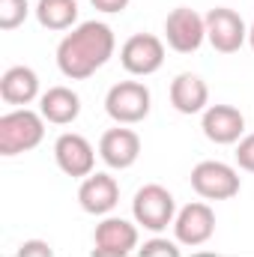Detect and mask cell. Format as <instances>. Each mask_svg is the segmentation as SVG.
<instances>
[{"label": "cell", "mask_w": 254, "mask_h": 257, "mask_svg": "<svg viewBox=\"0 0 254 257\" xmlns=\"http://www.w3.org/2000/svg\"><path fill=\"white\" fill-rule=\"evenodd\" d=\"M114 54V33L108 24L84 21L78 30H72L63 42L57 45V66L66 78L84 81L96 69L111 60Z\"/></svg>", "instance_id": "obj_1"}, {"label": "cell", "mask_w": 254, "mask_h": 257, "mask_svg": "<svg viewBox=\"0 0 254 257\" xmlns=\"http://www.w3.org/2000/svg\"><path fill=\"white\" fill-rule=\"evenodd\" d=\"M45 117L36 111H12L0 117V156H21L42 144Z\"/></svg>", "instance_id": "obj_2"}, {"label": "cell", "mask_w": 254, "mask_h": 257, "mask_svg": "<svg viewBox=\"0 0 254 257\" xmlns=\"http://www.w3.org/2000/svg\"><path fill=\"white\" fill-rule=\"evenodd\" d=\"M150 108H153V96L141 81H120L105 96V111L120 126H132V123L147 120Z\"/></svg>", "instance_id": "obj_3"}, {"label": "cell", "mask_w": 254, "mask_h": 257, "mask_svg": "<svg viewBox=\"0 0 254 257\" xmlns=\"http://www.w3.org/2000/svg\"><path fill=\"white\" fill-rule=\"evenodd\" d=\"M132 212H135V221L141 227H147V230H165L174 221L177 203H174V194L168 192L165 186L150 183V186L138 189L135 200H132Z\"/></svg>", "instance_id": "obj_4"}, {"label": "cell", "mask_w": 254, "mask_h": 257, "mask_svg": "<svg viewBox=\"0 0 254 257\" xmlns=\"http://www.w3.org/2000/svg\"><path fill=\"white\" fill-rule=\"evenodd\" d=\"M191 189L203 200H230L239 194V174L224 162H200L191 168Z\"/></svg>", "instance_id": "obj_5"}, {"label": "cell", "mask_w": 254, "mask_h": 257, "mask_svg": "<svg viewBox=\"0 0 254 257\" xmlns=\"http://www.w3.org/2000/svg\"><path fill=\"white\" fill-rule=\"evenodd\" d=\"M120 63L129 75L147 78V75L159 72L165 63V42L153 33H135L120 48Z\"/></svg>", "instance_id": "obj_6"}, {"label": "cell", "mask_w": 254, "mask_h": 257, "mask_svg": "<svg viewBox=\"0 0 254 257\" xmlns=\"http://www.w3.org/2000/svg\"><path fill=\"white\" fill-rule=\"evenodd\" d=\"M203 21H206V39H209V45L218 54H236L242 48V42L248 39L245 21L233 9H227V6L209 9Z\"/></svg>", "instance_id": "obj_7"}, {"label": "cell", "mask_w": 254, "mask_h": 257, "mask_svg": "<svg viewBox=\"0 0 254 257\" xmlns=\"http://www.w3.org/2000/svg\"><path fill=\"white\" fill-rule=\"evenodd\" d=\"M165 39L177 54H194L206 39V21L189 6H177L165 18Z\"/></svg>", "instance_id": "obj_8"}, {"label": "cell", "mask_w": 254, "mask_h": 257, "mask_svg": "<svg viewBox=\"0 0 254 257\" xmlns=\"http://www.w3.org/2000/svg\"><path fill=\"white\" fill-rule=\"evenodd\" d=\"M96 257H126L138 248V227L126 218H105L93 233Z\"/></svg>", "instance_id": "obj_9"}, {"label": "cell", "mask_w": 254, "mask_h": 257, "mask_svg": "<svg viewBox=\"0 0 254 257\" xmlns=\"http://www.w3.org/2000/svg\"><path fill=\"white\" fill-rule=\"evenodd\" d=\"M54 159H57V168L63 171L66 177H90L93 174V165H96V153L90 147V141L84 135H60L57 144H54Z\"/></svg>", "instance_id": "obj_10"}, {"label": "cell", "mask_w": 254, "mask_h": 257, "mask_svg": "<svg viewBox=\"0 0 254 257\" xmlns=\"http://www.w3.org/2000/svg\"><path fill=\"white\" fill-rule=\"evenodd\" d=\"M174 233L177 242L183 245H203L212 233H215V212L209 209V203H189L183 206V212L174 221Z\"/></svg>", "instance_id": "obj_11"}, {"label": "cell", "mask_w": 254, "mask_h": 257, "mask_svg": "<svg viewBox=\"0 0 254 257\" xmlns=\"http://www.w3.org/2000/svg\"><path fill=\"white\" fill-rule=\"evenodd\" d=\"M99 156L108 168H117V171H126L138 162L141 156V138L138 132L132 128H108L99 141Z\"/></svg>", "instance_id": "obj_12"}, {"label": "cell", "mask_w": 254, "mask_h": 257, "mask_svg": "<svg viewBox=\"0 0 254 257\" xmlns=\"http://www.w3.org/2000/svg\"><path fill=\"white\" fill-rule=\"evenodd\" d=\"M78 203L90 215H105L120 203V186L111 174H90L78 189Z\"/></svg>", "instance_id": "obj_13"}, {"label": "cell", "mask_w": 254, "mask_h": 257, "mask_svg": "<svg viewBox=\"0 0 254 257\" xmlns=\"http://www.w3.org/2000/svg\"><path fill=\"white\" fill-rule=\"evenodd\" d=\"M200 128L212 144H236L245 132V117L233 105H212L203 111Z\"/></svg>", "instance_id": "obj_14"}, {"label": "cell", "mask_w": 254, "mask_h": 257, "mask_svg": "<svg viewBox=\"0 0 254 257\" xmlns=\"http://www.w3.org/2000/svg\"><path fill=\"white\" fill-rule=\"evenodd\" d=\"M209 102V87L200 75H191V72H183L174 78L171 84V105L180 111V114H200Z\"/></svg>", "instance_id": "obj_15"}, {"label": "cell", "mask_w": 254, "mask_h": 257, "mask_svg": "<svg viewBox=\"0 0 254 257\" xmlns=\"http://www.w3.org/2000/svg\"><path fill=\"white\" fill-rule=\"evenodd\" d=\"M39 96V78L27 66H12L0 75V99L6 105H30Z\"/></svg>", "instance_id": "obj_16"}, {"label": "cell", "mask_w": 254, "mask_h": 257, "mask_svg": "<svg viewBox=\"0 0 254 257\" xmlns=\"http://www.w3.org/2000/svg\"><path fill=\"white\" fill-rule=\"evenodd\" d=\"M39 114H42L48 123H54V126H69V123H75L78 114H81V99H78V93L69 90V87H51V90L42 96V102H39Z\"/></svg>", "instance_id": "obj_17"}, {"label": "cell", "mask_w": 254, "mask_h": 257, "mask_svg": "<svg viewBox=\"0 0 254 257\" xmlns=\"http://www.w3.org/2000/svg\"><path fill=\"white\" fill-rule=\"evenodd\" d=\"M36 18L45 30H69L78 21V3L75 0H39Z\"/></svg>", "instance_id": "obj_18"}, {"label": "cell", "mask_w": 254, "mask_h": 257, "mask_svg": "<svg viewBox=\"0 0 254 257\" xmlns=\"http://www.w3.org/2000/svg\"><path fill=\"white\" fill-rule=\"evenodd\" d=\"M30 6L27 0H0V30H15L24 24Z\"/></svg>", "instance_id": "obj_19"}, {"label": "cell", "mask_w": 254, "mask_h": 257, "mask_svg": "<svg viewBox=\"0 0 254 257\" xmlns=\"http://www.w3.org/2000/svg\"><path fill=\"white\" fill-rule=\"evenodd\" d=\"M141 257H180V248L171 239H150V242H144Z\"/></svg>", "instance_id": "obj_20"}, {"label": "cell", "mask_w": 254, "mask_h": 257, "mask_svg": "<svg viewBox=\"0 0 254 257\" xmlns=\"http://www.w3.org/2000/svg\"><path fill=\"white\" fill-rule=\"evenodd\" d=\"M236 165L242 168V171H248L254 174V135H245L242 141H239V147H236Z\"/></svg>", "instance_id": "obj_21"}, {"label": "cell", "mask_w": 254, "mask_h": 257, "mask_svg": "<svg viewBox=\"0 0 254 257\" xmlns=\"http://www.w3.org/2000/svg\"><path fill=\"white\" fill-rule=\"evenodd\" d=\"M51 254H54V248L48 242H42V239L21 242V248H18V257H51Z\"/></svg>", "instance_id": "obj_22"}, {"label": "cell", "mask_w": 254, "mask_h": 257, "mask_svg": "<svg viewBox=\"0 0 254 257\" xmlns=\"http://www.w3.org/2000/svg\"><path fill=\"white\" fill-rule=\"evenodd\" d=\"M99 12H108V15H114V12H123L129 6V0H90Z\"/></svg>", "instance_id": "obj_23"}, {"label": "cell", "mask_w": 254, "mask_h": 257, "mask_svg": "<svg viewBox=\"0 0 254 257\" xmlns=\"http://www.w3.org/2000/svg\"><path fill=\"white\" fill-rule=\"evenodd\" d=\"M248 45H251V51H254V27L248 30Z\"/></svg>", "instance_id": "obj_24"}]
</instances>
